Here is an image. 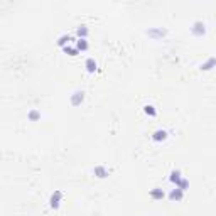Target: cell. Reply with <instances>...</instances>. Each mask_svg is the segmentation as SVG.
<instances>
[{
	"label": "cell",
	"instance_id": "6da1fadb",
	"mask_svg": "<svg viewBox=\"0 0 216 216\" xmlns=\"http://www.w3.org/2000/svg\"><path fill=\"white\" fill-rule=\"evenodd\" d=\"M95 68H96V63H93L91 59H89V61H88V69H89V71H95Z\"/></svg>",
	"mask_w": 216,
	"mask_h": 216
},
{
	"label": "cell",
	"instance_id": "7a4b0ae2",
	"mask_svg": "<svg viewBox=\"0 0 216 216\" xmlns=\"http://www.w3.org/2000/svg\"><path fill=\"white\" fill-rule=\"evenodd\" d=\"M152 196H154V197H162V196H164V192H160V191H152Z\"/></svg>",
	"mask_w": 216,
	"mask_h": 216
}]
</instances>
